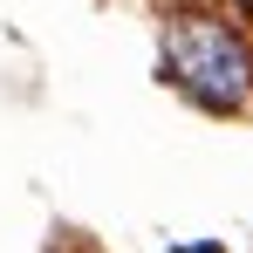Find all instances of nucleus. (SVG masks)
Masks as SVG:
<instances>
[{"instance_id": "1", "label": "nucleus", "mask_w": 253, "mask_h": 253, "mask_svg": "<svg viewBox=\"0 0 253 253\" xmlns=\"http://www.w3.org/2000/svg\"><path fill=\"white\" fill-rule=\"evenodd\" d=\"M165 76L199 110L233 117V110L253 103V48L212 14H178L165 28Z\"/></svg>"}]
</instances>
